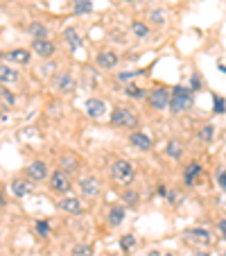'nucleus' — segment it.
Listing matches in <instances>:
<instances>
[{
	"mask_svg": "<svg viewBox=\"0 0 226 256\" xmlns=\"http://www.w3.org/2000/svg\"><path fill=\"white\" fill-rule=\"evenodd\" d=\"M190 109H193V91H190V86H183V84L172 86L168 112H172L174 116H181V114H188Z\"/></svg>",
	"mask_w": 226,
	"mask_h": 256,
	"instance_id": "nucleus-1",
	"label": "nucleus"
},
{
	"mask_svg": "<svg viewBox=\"0 0 226 256\" xmlns=\"http://www.w3.org/2000/svg\"><path fill=\"white\" fill-rule=\"evenodd\" d=\"M109 172H111V179H113L116 184L127 186V188L136 182V168L127 159H113L111 161Z\"/></svg>",
	"mask_w": 226,
	"mask_h": 256,
	"instance_id": "nucleus-2",
	"label": "nucleus"
},
{
	"mask_svg": "<svg viewBox=\"0 0 226 256\" xmlns=\"http://www.w3.org/2000/svg\"><path fill=\"white\" fill-rule=\"evenodd\" d=\"M111 125L113 127H122V130H129V132H136L140 125L138 116L131 112L129 106H113L111 109V116H109Z\"/></svg>",
	"mask_w": 226,
	"mask_h": 256,
	"instance_id": "nucleus-3",
	"label": "nucleus"
},
{
	"mask_svg": "<svg viewBox=\"0 0 226 256\" xmlns=\"http://www.w3.org/2000/svg\"><path fill=\"white\" fill-rule=\"evenodd\" d=\"M147 104L149 109H154V112H165L170 104V91L165 86H156L152 91H147Z\"/></svg>",
	"mask_w": 226,
	"mask_h": 256,
	"instance_id": "nucleus-4",
	"label": "nucleus"
},
{
	"mask_svg": "<svg viewBox=\"0 0 226 256\" xmlns=\"http://www.w3.org/2000/svg\"><path fill=\"white\" fill-rule=\"evenodd\" d=\"M186 240L193 242V245H199V247H211L213 245V234L211 229L206 227H193V229H186Z\"/></svg>",
	"mask_w": 226,
	"mask_h": 256,
	"instance_id": "nucleus-5",
	"label": "nucleus"
},
{
	"mask_svg": "<svg viewBox=\"0 0 226 256\" xmlns=\"http://www.w3.org/2000/svg\"><path fill=\"white\" fill-rule=\"evenodd\" d=\"M50 188H52L54 193H59V195H68V193H70L72 184H70L68 172H63V170H54V172L50 174Z\"/></svg>",
	"mask_w": 226,
	"mask_h": 256,
	"instance_id": "nucleus-6",
	"label": "nucleus"
},
{
	"mask_svg": "<svg viewBox=\"0 0 226 256\" xmlns=\"http://www.w3.org/2000/svg\"><path fill=\"white\" fill-rule=\"evenodd\" d=\"M79 190H82L84 198H97V195L102 193V184H100V179L93 177V174H86V177H82L77 182Z\"/></svg>",
	"mask_w": 226,
	"mask_h": 256,
	"instance_id": "nucleus-7",
	"label": "nucleus"
},
{
	"mask_svg": "<svg viewBox=\"0 0 226 256\" xmlns=\"http://www.w3.org/2000/svg\"><path fill=\"white\" fill-rule=\"evenodd\" d=\"M202 177H204V168L199 161H190V164L186 166V170H183V182H186V186L202 184Z\"/></svg>",
	"mask_w": 226,
	"mask_h": 256,
	"instance_id": "nucleus-8",
	"label": "nucleus"
},
{
	"mask_svg": "<svg viewBox=\"0 0 226 256\" xmlns=\"http://www.w3.org/2000/svg\"><path fill=\"white\" fill-rule=\"evenodd\" d=\"M84 109H86V116L93 118V120H102L106 114V102L100 100V98H88L84 102Z\"/></svg>",
	"mask_w": 226,
	"mask_h": 256,
	"instance_id": "nucleus-9",
	"label": "nucleus"
},
{
	"mask_svg": "<svg viewBox=\"0 0 226 256\" xmlns=\"http://www.w3.org/2000/svg\"><path fill=\"white\" fill-rule=\"evenodd\" d=\"M52 86H54V91H59V93H72L75 91V78H72V72H68V70L57 72L52 80Z\"/></svg>",
	"mask_w": 226,
	"mask_h": 256,
	"instance_id": "nucleus-10",
	"label": "nucleus"
},
{
	"mask_svg": "<svg viewBox=\"0 0 226 256\" xmlns=\"http://www.w3.org/2000/svg\"><path fill=\"white\" fill-rule=\"evenodd\" d=\"M57 206L61 208V211L70 213V216H79V213L84 211V204L79 198H75V195H66V198H61L57 202Z\"/></svg>",
	"mask_w": 226,
	"mask_h": 256,
	"instance_id": "nucleus-11",
	"label": "nucleus"
},
{
	"mask_svg": "<svg viewBox=\"0 0 226 256\" xmlns=\"http://www.w3.org/2000/svg\"><path fill=\"white\" fill-rule=\"evenodd\" d=\"M54 44L50 39H34L32 41V52L34 54H39L41 59H52V54H54Z\"/></svg>",
	"mask_w": 226,
	"mask_h": 256,
	"instance_id": "nucleus-12",
	"label": "nucleus"
},
{
	"mask_svg": "<svg viewBox=\"0 0 226 256\" xmlns=\"http://www.w3.org/2000/svg\"><path fill=\"white\" fill-rule=\"evenodd\" d=\"M48 177V164L45 161H32L27 166V179L29 182H45Z\"/></svg>",
	"mask_w": 226,
	"mask_h": 256,
	"instance_id": "nucleus-13",
	"label": "nucleus"
},
{
	"mask_svg": "<svg viewBox=\"0 0 226 256\" xmlns=\"http://www.w3.org/2000/svg\"><path fill=\"white\" fill-rule=\"evenodd\" d=\"M129 145L131 148H136V150H140V152H149L154 143H152V138H149L147 134H143V132L136 130V132H131L129 134Z\"/></svg>",
	"mask_w": 226,
	"mask_h": 256,
	"instance_id": "nucleus-14",
	"label": "nucleus"
},
{
	"mask_svg": "<svg viewBox=\"0 0 226 256\" xmlns=\"http://www.w3.org/2000/svg\"><path fill=\"white\" fill-rule=\"evenodd\" d=\"M118 62H120V57H118V52H113V50H102V52H97V57H95V64L100 68H104V70L116 68Z\"/></svg>",
	"mask_w": 226,
	"mask_h": 256,
	"instance_id": "nucleus-15",
	"label": "nucleus"
},
{
	"mask_svg": "<svg viewBox=\"0 0 226 256\" xmlns=\"http://www.w3.org/2000/svg\"><path fill=\"white\" fill-rule=\"evenodd\" d=\"M183 150H186V148H183V143L179 138H170L168 140V145H165V154L170 156V159H174V161H179L183 156Z\"/></svg>",
	"mask_w": 226,
	"mask_h": 256,
	"instance_id": "nucleus-16",
	"label": "nucleus"
},
{
	"mask_svg": "<svg viewBox=\"0 0 226 256\" xmlns=\"http://www.w3.org/2000/svg\"><path fill=\"white\" fill-rule=\"evenodd\" d=\"M197 138L202 140L204 145H211L213 138H215V125H213V122H204V125H199Z\"/></svg>",
	"mask_w": 226,
	"mask_h": 256,
	"instance_id": "nucleus-17",
	"label": "nucleus"
},
{
	"mask_svg": "<svg viewBox=\"0 0 226 256\" xmlns=\"http://www.w3.org/2000/svg\"><path fill=\"white\" fill-rule=\"evenodd\" d=\"M63 39H66L68 48L70 50H79L82 48V36H79V32L75 28H66L63 30Z\"/></svg>",
	"mask_w": 226,
	"mask_h": 256,
	"instance_id": "nucleus-18",
	"label": "nucleus"
},
{
	"mask_svg": "<svg viewBox=\"0 0 226 256\" xmlns=\"http://www.w3.org/2000/svg\"><path fill=\"white\" fill-rule=\"evenodd\" d=\"M11 193H14L16 198H27V195L32 193V184H29L27 179H14V182H11Z\"/></svg>",
	"mask_w": 226,
	"mask_h": 256,
	"instance_id": "nucleus-19",
	"label": "nucleus"
},
{
	"mask_svg": "<svg viewBox=\"0 0 226 256\" xmlns=\"http://www.w3.org/2000/svg\"><path fill=\"white\" fill-rule=\"evenodd\" d=\"M16 80H18V70L11 68V66H7V64H2V66H0V84L9 86V84H14Z\"/></svg>",
	"mask_w": 226,
	"mask_h": 256,
	"instance_id": "nucleus-20",
	"label": "nucleus"
},
{
	"mask_svg": "<svg viewBox=\"0 0 226 256\" xmlns=\"http://www.w3.org/2000/svg\"><path fill=\"white\" fill-rule=\"evenodd\" d=\"M125 216H127V208L125 206H113L109 211V227H120L122 222H125Z\"/></svg>",
	"mask_w": 226,
	"mask_h": 256,
	"instance_id": "nucleus-21",
	"label": "nucleus"
},
{
	"mask_svg": "<svg viewBox=\"0 0 226 256\" xmlns=\"http://www.w3.org/2000/svg\"><path fill=\"white\" fill-rule=\"evenodd\" d=\"M77 168H79V159L77 156H72V154H63L61 156V170L63 172H77Z\"/></svg>",
	"mask_w": 226,
	"mask_h": 256,
	"instance_id": "nucleus-22",
	"label": "nucleus"
},
{
	"mask_svg": "<svg viewBox=\"0 0 226 256\" xmlns=\"http://www.w3.org/2000/svg\"><path fill=\"white\" fill-rule=\"evenodd\" d=\"M131 34H134L136 39H147L149 36V25L143 23V20H134V23H131Z\"/></svg>",
	"mask_w": 226,
	"mask_h": 256,
	"instance_id": "nucleus-23",
	"label": "nucleus"
},
{
	"mask_svg": "<svg viewBox=\"0 0 226 256\" xmlns=\"http://www.w3.org/2000/svg\"><path fill=\"white\" fill-rule=\"evenodd\" d=\"M29 57H32V54L27 52V50H23V48H18V50H11L9 54H7V59H9V62H14V64H29Z\"/></svg>",
	"mask_w": 226,
	"mask_h": 256,
	"instance_id": "nucleus-24",
	"label": "nucleus"
},
{
	"mask_svg": "<svg viewBox=\"0 0 226 256\" xmlns=\"http://www.w3.org/2000/svg\"><path fill=\"white\" fill-rule=\"evenodd\" d=\"M125 96L131 98V100H145L147 98V91L140 86H136V84H127L125 86Z\"/></svg>",
	"mask_w": 226,
	"mask_h": 256,
	"instance_id": "nucleus-25",
	"label": "nucleus"
},
{
	"mask_svg": "<svg viewBox=\"0 0 226 256\" xmlns=\"http://www.w3.org/2000/svg\"><path fill=\"white\" fill-rule=\"evenodd\" d=\"M136 245H138V240H136V236H131V234H125V236L120 238V250H122V254H131V252L136 250Z\"/></svg>",
	"mask_w": 226,
	"mask_h": 256,
	"instance_id": "nucleus-26",
	"label": "nucleus"
},
{
	"mask_svg": "<svg viewBox=\"0 0 226 256\" xmlns=\"http://www.w3.org/2000/svg\"><path fill=\"white\" fill-rule=\"evenodd\" d=\"M27 34L29 36H34V39H48V28L45 25H41V23H32L27 28Z\"/></svg>",
	"mask_w": 226,
	"mask_h": 256,
	"instance_id": "nucleus-27",
	"label": "nucleus"
},
{
	"mask_svg": "<svg viewBox=\"0 0 226 256\" xmlns=\"http://www.w3.org/2000/svg\"><path fill=\"white\" fill-rule=\"evenodd\" d=\"M72 12H75L77 16L91 14V12H93V2H91V0H75V2H72Z\"/></svg>",
	"mask_w": 226,
	"mask_h": 256,
	"instance_id": "nucleus-28",
	"label": "nucleus"
},
{
	"mask_svg": "<svg viewBox=\"0 0 226 256\" xmlns=\"http://www.w3.org/2000/svg\"><path fill=\"white\" fill-rule=\"evenodd\" d=\"M122 200H125V206H129V208H136L140 204V195L136 193L134 188H127L125 193H122Z\"/></svg>",
	"mask_w": 226,
	"mask_h": 256,
	"instance_id": "nucleus-29",
	"label": "nucleus"
},
{
	"mask_svg": "<svg viewBox=\"0 0 226 256\" xmlns=\"http://www.w3.org/2000/svg\"><path fill=\"white\" fill-rule=\"evenodd\" d=\"M149 23L154 25V28H163L168 20H165V12L163 10H152L149 12Z\"/></svg>",
	"mask_w": 226,
	"mask_h": 256,
	"instance_id": "nucleus-30",
	"label": "nucleus"
},
{
	"mask_svg": "<svg viewBox=\"0 0 226 256\" xmlns=\"http://www.w3.org/2000/svg\"><path fill=\"white\" fill-rule=\"evenodd\" d=\"M72 256H95V250H93L91 245H75L72 247Z\"/></svg>",
	"mask_w": 226,
	"mask_h": 256,
	"instance_id": "nucleus-31",
	"label": "nucleus"
},
{
	"mask_svg": "<svg viewBox=\"0 0 226 256\" xmlns=\"http://www.w3.org/2000/svg\"><path fill=\"white\" fill-rule=\"evenodd\" d=\"M138 75H147V70H127V72H120L118 80H120V82H129V80L138 78Z\"/></svg>",
	"mask_w": 226,
	"mask_h": 256,
	"instance_id": "nucleus-32",
	"label": "nucleus"
},
{
	"mask_svg": "<svg viewBox=\"0 0 226 256\" xmlns=\"http://www.w3.org/2000/svg\"><path fill=\"white\" fill-rule=\"evenodd\" d=\"M213 106H215V114H224L226 112V100L222 96H213Z\"/></svg>",
	"mask_w": 226,
	"mask_h": 256,
	"instance_id": "nucleus-33",
	"label": "nucleus"
},
{
	"mask_svg": "<svg viewBox=\"0 0 226 256\" xmlns=\"http://www.w3.org/2000/svg\"><path fill=\"white\" fill-rule=\"evenodd\" d=\"M165 200H168L170 206H179V204H181V195H179V190H168Z\"/></svg>",
	"mask_w": 226,
	"mask_h": 256,
	"instance_id": "nucleus-34",
	"label": "nucleus"
},
{
	"mask_svg": "<svg viewBox=\"0 0 226 256\" xmlns=\"http://www.w3.org/2000/svg\"><path fill=\"white\" fill-rule=\"evenodd\" d=\"M34 227H36V234H39L41 238H45V236H48V234H50V224L45 222V220H39V222L34 224Z\"/></svg>",
	"mask_w": 226,
	"mask_h": 256,
	"instance_id": "nucleus-35",
	"label": "nucleus"
},
{
	"mask_svg": "<svg viewBox=\"0 0 226 256\" xmlns=\"http://www.w3.org/2000/svg\"><path fill=\"white\" fill-rule=\"evenodd\" d=\"M190 91H202V78H199V72H193V80H190Z\"/></svg>",
	"mask_w": 226,
	"mask_h": 256,
	"instance_id": "nucleus-36",
	"label": "nucleus"
},
{
	"mask_svg": "<svg viewBox=\"0 0 226 256\" xmlns=\"http://www.w3.org/2000/svg\"><path fill=\"white\" fill-rule=\"evenodd\" d=\"M217 236H220L222 240H226V218H222L220 222H217Z\"/></svg>",
	"mask_w": 226,
	"mask_h": 256,
	"instance_id": "nucleus-37",
	"label": "nucleus"
},
{
	"mask_svg": "<svg viewBox=\"0 0 226 256\" xmlns=\"http://www.w3.org/2000/svg\"><path fill=\"white\" fill-rule=\"evenodd\" d=\"M217 184H220V188L226 190V170H220V172H217Z\"/></svg>",
	"mask_w": 226,
	"mask_h": 256,
	"instance_id": "nucleus-38",
	"label": "nucleus"
},
{
	"mask_svg": "<svg viewBox=\"0 0 226 256\" xmlns=\"http://www.w3.org/2000/svg\"><path fill=\"white\" fill-rule=\"evenodd\" d=\"M2 100H5L7 104H14V96H11L9 91H2Z\"/></svg>",
	"mask_w": 226,
	"mask_h": 256,
	"instance_id": "nucleus-39",
	"label": "nucleus"
},
{
	"mask_svg": "<svg viewBox=\"0 0 226 256\" xmlns=\"http://www.w3.org/2000/svg\"><path fill=\"white\" fill-rule=\"evenodd\" d=\"M156 193H159L161 198H165V195H168V186H165V184H159V190H156Z\"/></svg>",
	"mask_w": 226,
	"mask_h": 256,
	"instance_id": "nucleus-40",
	"label": "nucleus"
},
{
	"mask_svg": "<svg viewBox=\"0 0 226 256\" xmlns=\"http://www.w3.org/2000/svg\"><path fill=\"white\" fill-rule=\"evenodd\" d=\"M195 256H211V252H208L206 247H202V250H197V252H195Z\"/></svg>",
	"mask_w": 226,
	"mask_h": 256,
	"instance_id": "nucleus-41",
	"label": "nucleus"
},
{
	"mask_svg": "<svg viewBox=\"0 0 226 256\" xmlns=\"http://www.w3.org/2000/svg\"><path fill=\"white\" fill-rule=\"evenodd\" d=\"M147 256H163V252H159V250H149V252H147Z\"/></svg>",
	"mask_w": 226,
	"mask_h": 256,
	"instance_id": "nucleus-42",
	"label": "nucleus"
},
{
	"mask_svg": "<svg viewBox=\"0 0 226 256\" xmlns=\"http://www.w3.org/2000/svg\"><path fill=\"white\" fill-rule=\"evenodd\" d=\"M5 204H7V200H5V193H2V190H0V208L5 206Z\"/></svg>",
	"mask_w": 226,
	"mask_h": 256,
	"instance_id": "nucleus-43",
	"label": "nucleus"
},
{
	"mask_svg": "<svg viewBox=\"0 0 226 256\" xmlns=\"http://www.w3.org/2000/svg\"><path fill=\"white\" fill-rule=\"evenodd\" d=\"M122 2H127V5H136V2H140V0H122Z\"/></svg>",
	"mask_w": 226,
	"mask_h": 256,
	"instance_id": "nucleus-44",
	"label": "nucleus"
},
{
	"mask_svg": "<svg viewBox=\"0 0 226 256\" xmlns=\"http://www.w3.org/2000/svg\"><path fill=\"white\" fill-rule=\"evenodd\" d=\"M163 256H177L174 252H163Z\"/></svg>",
	"mask_w": 226,
	"mask_h": 256,
	"instance_id": "nucleus-45",
	"label": "nucleus"
},
{
	"mask_svg": "<svg viewBox=\"0 0 226 256\" xmlns=\"http://www.w3.org/2000/svg\"><path fill=\"white\" fill-rule=\"evenodd\" d=\"M220 256H226V250H224V252H222V254H220Z\"/></svg>",
	"mask_w": 226,
	"mask_h": 256,
	"instance_id": "nucleus-46",
	"label": "nucleus"
},
{
	"mask_svg": "<svg viewBox=\"0 0 226 256\" xmlns=\"http://www.w3.org/2000/svg\"><path fill=\"white\" fill-rule=\"evenodd\" d=\"M2 57H5V54H2V52H0V59H2Z\"/></svg>",
	"mask_w": 226,
	"mask_h": 256,
	"instance_id": "nucleus-47",
	"label": "nucleus"
}]
</instances>
